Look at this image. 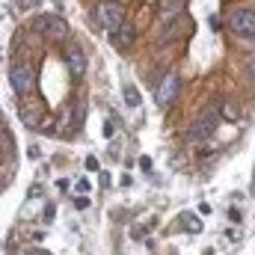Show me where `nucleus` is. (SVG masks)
<instances>
[{
  "mask_svg": "<svg viewBox=\"0 0 255 255\" xmlns=\"http://www.w3.org/2000/svg\"><path fill=\"white\" fill-rule=\"evenodd\" d=\"M139 169L148 172V169H151V157H139Z\"/></svg>",
  "mask_w": 255,
  "mask_h": 255,
  "instance_id": "f3484780",
  "label": "nucleus"
},
{
  "mask_svg": "<svg viewBox=\"0 0 255 255\" xmlns=\"http://www.w3.org/2000/svg\"><path fill=\"white\" fill-rule=\"evenodd\" d=\"M113 42H116L119 48H130V45H133V27H130V24H122V27L116 30V36H113Z\"/></svg>",
  "mask_w": 255,
  "mask_h": 255,
  "instance_id": "1a4fd4ad",
  "label": "nucleus"
},
{
  "mask_svg": "<svg viewBox=\"0 0 255 255\" xmlns=\"http://www.w3.org/2000/svg\"><path fill=\"white\" fill-rule=\"evenodd\" d=\"M89 205H92V202H89L86 196H77V199H74V208H80V211H86Z\"/></svg>",
  "mask_w": 255,
  "mask_h": 255,
  "instance_id": "dca6fc26",
  "label": "nucleus"
},
{
  "mask_svg": "<svg viewBox=\"0 0 255 255\" xmlns=\"http://www.w3.org/2000/svg\"><path fill=\"white\" fill-rule=\"evenodd\" d=\"M157 9H160V15H178V9H181V0H157Z\"/></svg>",
  "mask_w": 255,
  "mask_h": 255,
  "instance_id": "9b49d317",
  "label": "nucleus"
},
{
  "mask_svg": "<svg viewBox=\"0 0 255 255\" xmlns=\"http://www.w3.org/2000/svg\"><path fill=\"white\" fill-rule=\"evenodd\" d=\"M250 71H253V74H255V57H253V60H250Z\"/></svg>",
  "mask_w": 255,
  "mask_h": 255,
  "instance_id": "4be33fe9",
  "label": "nucleus"
},
{
  "mask_svg": "<svg viewBox=\"0 0 255 255\" xmlns=\"http://www.w3.org/2000/svg\"><path fill=\"white\" fill-rule=\"evenodd\" d=\"M65 60H68V71H71L74 77H80V74L86 71V57H83V51H80V48H71Z\"/></svg>",
  "mask_w": 255,
  "mask_h": 255,
  "instance_id": "0eeeda50",
  "label": "nucleus"
},
{
  "mask_svg": "<svg viewBox=\"0 0 255 255\" xmlns=\"http://www.w3.org/2000/svg\"><path fill=\"white\" fill-rule=\"evenodd\" d=\"M181 220H184L187 232H202V223H199V217H196V214H181Z\"/></svg>",
  "mask_w": 255,
  "mask_h": 255,
  "instance_id": "f8f14e48",
  "label": "nucleus"
},
{
  "mask_svg": "<svg viewBox=\"0 0 255 255\" xmlns=\"http://www.w3.org/2000/svg\"><path fill=\"white\" fill-rule=\"evenodd\" d=\"M33 30L42 33L45 39H65L68 24H65L60 15H39V18L33 21Z\"/></svg>",
  "mask_w": 255,
  "mask_h": 255,
  "instance_id": "7ed1b4c3",
  "label": "nucleus"
},
{
  "mask_svg": "<svg viewBox=\"0 0 255 255\" xmlns=\"http://www.w3.org/2000/svg\"><path fill=\"white\" fill-rule=\"evenodd\" d=\"M122 92H125L128 107H139V104H142V98H139V89H136L133 83H125V89H122Z\"/></svg>",
  "mask_w": 255,
  "mask_h": 255,
  "instance_id": "9d476101",
  "label": "nucleus"
},
{
  "mask_svg": "<svg viewBox=\"0 0 255 255\" xmlns=\"http://www.w3.org/2000/svg\"><path fill=\"white\" fill-rule=\"evenodd\" d=\"M86 169L95 172V169H98V160H95V157H86Z\"/></svg>",
  "mask_w": 255,
  "mask_h": 255,
  "instance_id": "a211bd4d",
  "label": "nucleus"
},
{
  "mask_svg": "<svg viewBox=\"0 0 255 255\" xmlns=\"http://www.w3.org/2000/svg\"><path fill=\"white\" fill-rule=\"evenodd\" d=\"M74 190L80 193V196H86V193L92 190V184H89V178H80V181H77V184H74Z\"/></svg>",
  "mask_w": 255,
  "mask_h": 255,
  "instance_id": "4468645a",
  "label": "nucleus"
},
{
  "mask_svg": "<svg viewBox=\"0 0 255 255\" xmlns=\"http://www.w3.org/2000/svg\"><path fill=\"white\" fill-rule=\"evenodd\" d=\"M175 95H178V74H175V71H169V74L157 83L154 101H157V107H169V104L175 101Z\"/></svg>",
  "mask_w": 255,
  "mask_h": 255,
  "instance_id": "423d86ee",
  "label": "nucleus"
},
{
  "mask_svg": "<svg viewBox=\"0 0 255 255\" xmlns=\"http://www.w3.org/2000/svg\"><path fill=\"white\" fill-rule=\"evenodd\" d=\"M95 18H98V24H101L110 36H116V30H119L122 21H125V9H122V3H116V0H101V3L95 6Z\"/></svg>",
  "mask_w": 255,
  "mask_h": 255,
  "instance_id": "f257e3e1",
  "label": "nucleus"
},
{
  "mask_svg": "<svg viewBox=\"0 0 255 255\" xmlns=\"http://www.w3.org/2000/svg\"><path fill=\"white\" fill-rule=\"evenodd\" d=\"M27 255H51V253H45V250H30Z\"/></svg>",
  "mask_w": 255,
  "mask_h": 255,
  "instance_id": "412c9836",
  "label": "nucleus"
},
{
  "mask_svg": "<svg viewBox=\"0 0 255 255\" xmlns=\"http://www.w3.org/2000/svg\"><path fill=\"white\" fill-rule=\"evenodd\" d=\"M33 80H36V74H33V68L24 63L12 65V71H9V86H12V92L15 95H30V89H33Z\"/></svg>",
  "mask_w": 255,
  "mask_h": 255,
  "instance_id": "20e7f679",
  "label": "nucleus"
},
{
  "mask_svg": "<svg viewBox=\"0 0 255 255\" xmlns=\"http://www.w3.org/2000/svg\"><path fill=\"white\" fill-rule=\"evenodd\" d=\"M113 130H116V128H113V122H104V136H107V139L113 136Z\"/></svg>",
  "mask_w": 255,
  "mask_h": 255,
  "instance_id": "aec40b11",
  "label": "nucleus"
},
{
  "mask_svg": "<svg viewBox=\"0 0 255 255\" xmlns=\"http://www.w3.org/2000/svg\"><path fill=\"white\" fill-rule=\"evenodd\" d=\"M217 110L214 107H205L196 119H193V125H190V139H208V136H214V130H217Z\"/></svg>",
  "mask_w": 255,
  "mask_h": 255,
  "instance_id": "f03ea898",
  "label": "nucleus"
},
{
  "mask_svg": "<svg viewBox=\"0 0 255 255\" xmlns=\"http://www.w3.org/2000/svg\"><path fill=\"white\" fill-rule=\"evenodd\" d=\"M21 119H24L30 128H36L39 122H42V107H39V104H36V107L24 104V107H21Z\"/></svg>",
  "mask_w": 255,
  "mask_h": 255,
  "instance_id": "6e6552de",
  "label": "nucleus"
},
{
  "mask_svg": "<svg viewBox=\"0 0 255 255\" xmlns=\"http://www.w3.org/2000/svg\"><path fill=\"white\" fill-rule=\"evenodd\" d=\"M3 151H15V139H9V128H3Z\"/></svg>",
  "mask_w": 255,
  "mask_h": 255,
  "instance_id": "ddd939ff",
  "label": "nucleus"
},
{
  "mask_svg": "<svg viewBox=\"0 0 255 255\" xmlns=\"http://www.w3.org/2000/svg\"><path fill=\"white\" fill-rule=\"evenodd\" d=\"M229 27L241 39H255V12L253 9H235L229 15Z\"/></svg>",
  "mask_w": 255,
  "mask_h": 255,
  "instance_id": "39448f33",
  "label": "nucleus"
},
{
  "mask_svg": "<svg viewBox=\"0 0 255 255\" xmlns=\"http://www.w3.org/2000/svg\"><path fill=\"white\" fill-rule=\"evenodd\" d=\"M223 113H226L229 119H238V107H232V101H226V107H223Z\"/></svg>",
  "mask_w": 255,
  "mask_h": 255,
  "instance_id": "2eb2a0df",
  "label": "nucleus"
},
{
  "mask_svg": "<svg viewBox=\"0 0 255 255\" xmlns=\"http://www.w3.org/2000/svg\"><path fill=\"white\" fill-rule=\"evenodd\" d=\"M229 220H232V223H241V211H238V208H232V211H229Z\"/></svg>",
  "mask_w": 255,
  "mask_h": 255,
  "instance_id": "6ab92c4d",
  "label": "nucleus"
},
{
  "mask_svg": "<svg viewBox=\"0 0 255 255\" xmlns=\"http://www.w3.org/2000/svg\"><path fill=\"white\" fill-rule=\"evenodd\" d=\"M253 187H255V175H253Z\"/></svg>",
  "mask_w": 255,
  "mask_h": 255,
  "instance_id": "5701e85b",
  "label": "nucleus"
}]
</instances>
